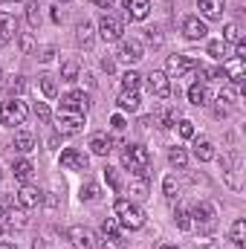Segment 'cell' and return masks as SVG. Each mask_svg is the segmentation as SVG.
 I'll return each instance as SVG.
<instances>
[{"mask_svg": "<svg viewBox=\"0 0 246 249\" xmlns=\"http://www.w3.org/2000/svg\"><path fill=\"white\" fill-rule=\"evenodd\" d=\"M122 165L130 171V174H136V177L148 180V168H151V151H148L145 145H127V148L122 151Z\"/></svg>", "mask_w": 246, "mask_h": 249, "instance_id": "cell-1", "label": "cell"}, {"mask_svg": "<svg viewBox=\"0 0 246 249\" xmlns=\"http://www.w3.org/2000/svg\"><path fill=\"white\" fill-rule=\"evenodd\" d=\"M113 209H116V214H119V226L130 229V232H136V229H142V226H145V212H142L133 200L119 197Z\"/></svg>", "mask_w": 246, "mask_h": 249, "instance_id": "cell-2", "label": "cell"}, {"mask_svg": "<svg viewBox=\"0 0 246 249\" xmlns=\"http://www.w3.org/2000/svg\"><path fill=\"white\" fill-rule=\"evenodd\" d=\"M26 116H29V107H26V102H20L18 96L6 99V102L0 105V124L15 127V124H23V122H26Z\"/></svg>", "mask_w": 246, "mask_h": 249, "instance_id": "cell-3", "label": "cell"}, {"mask_svg": "<svg viewBox=\"0 0 246 249\" xmlns=\"http://www.w3.org/2000/svg\"><path fill=\"white\" fill-rule=\"evenodd\" d=\"M191 226H197L200 232H214V226H217V209L209 200H200L191 209Z\"/></svg>", "mask_w": 246, "mask_h": 249, "instance_id": "cell-4", "label": "cell"}, {"mask_svg": "<svg viewBox=\"0 0 246 249\" xmlns=\"http://www.w3.org/2000/svg\"><path fill=\"white\" fill-rule=\"evenodd\" d=\"M26 226V212L18 206L15 209V203H12V197L3 203V214H0V232H18V229H23Z\"/></svg>", "mask_w": 246, "mask_h": 249, "instance_id": "cell-5", "label": "cell"}, {"mask_svg": "<svg viewBox=\"0 0 246 249\" xmlns=\"http://www.w3.org/2000/svg\"><path fill=\"white\" fill-rule=\"evenodd\" d=\"M55 127H58V133L64 136H72V133H78L81 127H84V113H75V110H58V116H55Z\"/></svg>", "mask_w": 246, "mask_h": 249, "instance_id": "cell-6", "label": "cell"}, {"mask_svg": "<svg viewBox=\"0 0 246 249\" xmlns=\"http://www.w3.org/2000/svg\"><path fill=\"white\" fill-rule=\"evenodd\" d=\"M122 32H124V23L119 18H113V15H105L102 20H99V35H102V41H122Z\"/></svg>", "mask_w": 246, "mask_h": 249, "instance_id": "cell-7", "label": "cell"}, {"mask_svg": "<svg viewBox=\"0 0 246 249\" xmlns=\"http://www.w3.org/2000/svg\"><path fill=\"white\" fill-rule=\"evenodd\" d=\"M61 165L70 168V171H87L90 157L84 151H78V148H67V151H61Z\"/></svg>", "mask_w": 246, "mask_h": 249, "instance_id": "cell-8", "label": "cell"}, {"mask_svg": "<svg viewBox=\"0 0 246 249\" xmlns=\"http://www.w3.org/2000/svg\"><path fill=\"white\" fill-rule=\"evenodd\" d=\"M200 64H197V58H191V55H168V64H165V75H185L188 70H197Z\"/></svg>", "mask_w": 246, "mask_h": 249, "instance_id": "cell-9", "label": "cell"}, {"mask_svg": "<svg viewBox=\"0 0 246 249\" xmlns=\"http://www.w3.org/2000/svg\"><path fill=\"white\" fill-rule=\"evenodd\" d=\"M61 107L64 110H75V113H87V107H90V96L81 93V90H72V93L61 96Z\"/></svg>", "mask_w": 246, "mask_h": 249, "instance_id": "cell-10", "label": "cell"}, {"mask_svg": "<svg viewBox=\"0 0 246 249\" xmlns=\"http://www.w3.org/2000/svg\"><path fill=\"white\" fill-rule=\"evenodd\" d=\"M41 200H44V194L32 186V183L20 186V191H18V206H20V209H38Z\"/></svg>", "mask_w": 246, "mask_h": 249, "instance_id": "cell-11", "label": "cell"}, {"mask_svg": "<svg viewBox=\"0 0 246 249\" xmlns=\"http://www.w3.org/2000/svg\"><path fill=\"white\" fill-rule=\"evenodd\" d=\"M67 238L72 241V247L75 249H96V238H93V232L84 229V226H72V229L67 232Z\"/></svg>", "mask_w": 246, "mask_h": 249, "instance_id": "cell-12", "label": "cell"}, {"mask_svg": "<svg viewBox=\"0 0 246 249\" xmlns=\"http://www.w3.org/2000/svg\"><path fill=\"white\" fill-rule=\"evenodd\" d=\"M183 35L188 38V41H203L206 35H209V29H206V23L200 20V18H185L183 20Z\"/></svg>", "mask_w": 246, "mask_h": 249, "instance_id": "cell-13", "label": "cell"}, {"mask_svg": "<svg viewBox=\"0 0 246 249\" xmlns=\"http://www.w3.org/2000/svg\"><path fill=\"white\" fill-rule=\"evenodd\" d=\"M148 84H151V90H154L159 99H168V96H171V78H168L165 72L154 70V72L148 75Z\"/></svg>", "mask_w": 246, "mask_h": 249, "instance_id": "cell-14", "label": "cell"}, {"mask_svg": "<svg viewBox=\"0 0 246 249\" xmlns=\"http://www.w3.org/2000/svg\"><path fill=\"white\" fill-rule=\"evenodd\" d=\"M119 58L127 64H136V61H142L145 58V50H142V44L139 41H122V47H119Z\"/></svg>", "mask_w": 246, "mask_h": 249, "instance_id": "cell-15", "label": "cell"}, {"mask_svg": "<svg viewBox=\"0 0 246 249\" xmlns=\"http://www.w3.org/2000/svg\"><path fill=\"white\" fill-rule=\"evenodd\" d=\"M223 75H226L235 87H241V84H244V61H241V58H226Z\"/></svg>", "mask_w": 246, "mask_h": 249, "instance_id": "cell-16", "label": "cell"}, {"mask_svg": "<svg viewBox=\"0 0 246 249\" xmlns=\"http://www.w3.org/2000/svg\"><path fill=\"white\" fill-rule=\"evenodd\" d=\"M124 12L130 20H145L151 15V3L148 0H124Z\"/></svg>", "mask_w": 246, "mask_h": 249, "instance_id": "cell-17", "label": "cell"}, {"mask_svg": "<svg viewBox=\"0 0 246 249\" xmlns=\"http://www.w3.org/2000/svg\"><path fill=\"white\" fill-rule=\"evenodd\" d=\"M200 15L206 18V20H220L223 18V9H226V3L223 0H200Z\"/></svg>", "mask_w": 246, "mask_h": 249, "instance_id": "cell-18", "label": "cell"}, {"mask_svg": "<svg viewBox=\"0 0 246 249\" xmlns=\"http://www.w3.org/2000/svg\"><path fill=\"white\" fill-rule=\"evenodd\" d=\"M90 151H93L96 157H107V154L113 151V139H110L107 133H93V136H90Z\"/></svg>", "mask_w": 246, "mask_h": 249, "instance_id": "cell-19", "label": "cell"}, {"mask_svg": "<svg viewBox=\"0 0 246 249\" xmlns=\"http://www.w3.org/2000/svg\"><path fill=\"white\" fill-rule=\"evenodd\" d=\"M15 32H18V20H15V15L0 12V44L12 41V38H15Z\"/></svg>", "mask_w": 246, "mask_h": 249, "instance_id": "cell-20", "label": "cell"}, {"mask_svg": "<svg viewBox=\"0 0 246 249\" xmlns=\"http://www.w3.org/2000/svg\"><path fill=\"white\" fill-rule=\"evenodd\" d=\"M209 99H211V93H209V87L206 84H191L188 87V102L194 105V107H203V105H209Z\"/></svg>", "mask_w": 246, "mask_h": 249, "instance_id": "cell-21", "label": "cell"}, {"mask_svg": "<svg viewBox=\"0 0 246 249\" xmlns=\"http://www.w3.org/2000/svg\"><path fill=\"white\" fill-rule=\"evenodd\" d=\"M12 145H15L18 154H32V151H35V136H32L29 130H18L15 139H12Z\"/></svg>", "mask_w": 246, "mask_h": 249, "instance_id": "cell-22", "label": "cell"}, {"mask_svg": "<svg viewBox=\"0 0 246 249\" xmlns=\"http://www.w3.org/2000/svg\"><path fill=\"white\" fill-rule=\"evenodd\" d=\"M12 174H15V180H18V183H23V186H26V183L32 180V174H35V165H32L29 160H18V162L12 165Z\"/></svg>", "mask_w": 246, "mask_h": 249, "instance_id": "cell-23", "label": "cell"}, {"mask_svg": "<svg viewBox=\"0 0 246 249\" xmlns=\"http://www.w3.org/2000/svg\"><path fill=\"white\" fill-rule=\"evenodd\" d=\"M194 157L200 162H211L214 160V145L209 139H194Z\"/></svg>", "mask_w": 246, "mask_h": 249, "instance_id": "cell-24", "label": "cell"}, {"mask_svg": "<svg viewBox=\"0 0 246 249\" xmlns=\"http://www.w3.org/2000/svg\"><path fill=\"white\" fill-rule=\"evenodd\" d=\"M229 238H232V244L238 249L246 247V220L244 217H238L235 223H232V232H229Z\"/></svg>", "mask_w": 246, "mask_h": 249, "instance_id": "cell-25", "label": "cell"}, {"mask_svg": "<svg viewBox=\"0 0 246 249\" xmlns=\"http://www.w3.org/2000/svg\"><path fill=\"white\" fill-rule=\"evenodd\" d=\"M139 102H142L139 99V90H122V96H119V107L122 110H130V113L139 110Z\"/></svg>", "mask_w": 246, "mask_h": 249, "instance_id": "cell-26", "label": "cell"}, {"mask_svg": "<svg viewBox=\"0 0 246 249\" xmlns=\"http://www.w3.org/2000/svg\"><path fill=\"white\" fill-rule=\"evenodd\" d=\"M75 38H78V44H81V47H90V44H93V23L81 20V23L75 26Z\"/></svg>", "mask_w": 246, "mask_h": 249, "instance_id": "cell-27", "label": "cell"}, {"mask_svg": "<svg viewBox=\"0 0 246 249\" xmlns=\"http://www.w3.org/2000/svg\"><path fill=\"white\" fill-rule=\"evenodd\" d=\"M102 235L110 238V241H119V238H122V226H119V220H116V217H107V220L102 223Z\"/></svg>", "mask_w": 246, "mask_h": 249, "instance_id": "cell-28", "label": "cell"}, {"mask_svg": "<svg viewBox=\"0 0 246 249\" xmlns=\"http://www.w3.org/2000/svg\"><path fill=\"white\" fill-rule=\"evenodd\" d=\"M38 84H41V93H44L47 99H55V96H58V84H55V78H53V75H41V78H38Z\"/></svg>", "mask_w": 246, "mask_h": 249, "instance_id": "cell-29", "label": "cell"}, {"mask_svg": "<svg viewBox=\"0 0 246 249\" xmlns=\"http://www.w3.org/2000/svg\"><path fill=\"white\" fill-rule=\"evenodd\" d=\"M223 41H226V44H241V41H244L241 26H238V23H226V29H223Z\"/></svg>", "mask_w": 246, "mask_h": 249, "instance_id": "cell-30", "label": "cell"}, {"mask_svg": "<svg viewBox=\"0 0 246 249\" xmlns=\"http://www.w3.org/2000/svg\"><path fill=\"white\" fill-rule=\"evenodd\" d=\"M209 55L217 58V61H226V55H229V44H226V41H211V44H209Z\"/></svg>", "mask_w": 246, "mask_h": 249, "instance_id": "cell-31", "label": "cell"}, {"mask_svg": "<svg viewBox=\"0 0 246 249\" xmlns=\"http://www.w3.org/2000/svg\"><path fill=\"white\" fill-rule=\"evenodd\" d=\"M168 162H171L174 168H185V165H188V154H185V148H171V151H168Z\"/></svg>", "mask_w": 246, "mask_h": 249, "instance_id": "cell-32", "label": "cell"}, {"mask_svg": "<svg viewBox=\"0 0 246 249\" xmlns=\"http://www.w3.org/2000/svg\"><path fill=\"white\" fill-rule=\"evenodd\" d=\"M174 220H177V226H180L183 232H188V229H191V212H188V209H183V206H177V209H174Z\"/></svg>", "mask_w": 246, "mask_h": 249, "instance_id": "cell-33", "label": "cell"}, {"mask_svg": "<svg viewBox=\"0 0 246 249\" xmlns=\"http://www.w3.org/2000/svg\"><path fill=\"white\" fill-rule=\"evenodd\" d=\"M139 81H142V75L136 70H127L122 75V90H139Z\"/></svg>", "mask_w": 246, "mask_h": 249, "instance_id": "cell-34", "label": "cell"}, {"mask_svg": "<svg viewBox=\"0 0 246 249\" xmlns=\"http://www.w3.org/2000/svg\"><path fill=\"white\" fill-rule=\"evenodd\" d=\"M61 81H78V64L75 61L61 64Z\"/></svg>", "mask_w": 246, "mask_h": 249, "instance_id": "cell-35", "label": "cell"}, {"mask_svg": "<svg viewBox=\"0 0 246 249\" xmlns=\"http://www.w3.org/2000/svg\"><path fill=\"white\" fill-rule=\"evenodd\" d=\"M105 180H107V186L113 188L116 194L122 191V180H119V171H116V168H110V165H107V168H105Z\"/></svg>", "mask_w": 246, "mask_h": 249, "instance_id": "cell-36", "label": "cell"}, {"mask_svg": "<svg viewBox=\"0 0 246 249\" xmlns=\"http://www.w3.org/2000/svg\"><path fill=\"white\" fill-rule=\"evenodd\" d=\"M18 47H20L23 55H32V53H35V38H32L29 32H23V35L18 38Z\"/></svg>", "mask_w": 246, "mask_h": 249, "instance_id": "cell-37", "label": "cell"}, {"mask_svg": "<svg viewBox=\"0 0 246 249\" xmlns=\"http://www.w3.org/2000/svg\"><path fill=\"white\" fill-rule=\"evenodd\" d=\"M162 191H165V197L168 200H177V194H180V186H177V177H165V183H162Z\"/></svg>", "mask_w": 246, "mask_h": 249, "instance_id": "cell-38", "label": "cell"}, {"mask_svg": "<svg viewBox=\"0 0 246 249\" xmlns=\"http://www.w3.org/2000/svg\"><path fill=\"white\" fill-rule=\"evenodd\" d=\"M26 20H29V26H38L41 23V6L38 3H29L26 6Z\"/></svg>", "mask_w": 246, "mask_h": 249, "instance_id": "cell-39", "label": "cell"}, {"mask_svg": "<svg viewBox=\"0 0 246 249\" xmlns=\"http://www.w3.org/2000/svg\"><path fill=\"white\" fill-rule=\"evenodd\" d=\"M130 197H133V200H145V197H148V183H145L142 177H139V183L130 186Z\"/></svg>", "mask_w": 246, "mask_h": 249, "instance_id": "cell-40", "label": "cell"}, {"mask_svg": "<svg viewBox=\"0 0 246 249\" xmlns=\"http://www.w3.org/2000/svg\"><path fill=\"white\" fill-rule=\"evenodd\" d=\"M177 119H180V113H177L174 107H168V110L159 116V124H162V127H174V124H177Z\"/></svg>", "mask_w": 246, "mask_h": 249, "instance_id": "cell-41", "label": "cell"}, {"mask_svg": "<svg viewBox=\"0 0 246 249\" xmlns=\"http://www.w3.org/2000/svg\"><path fill=\"white\" fill-rule=\"evenodd\" d=\"M81 200H90V203L99 200V186H96V183H84V186H81Z\"/></svg>", "mask_w": 246, "mask_h": 249, "instance_id": "cell-42", "label": "cell"}, {"mask_svg": "<svg viewBox=\"0 0 246 249\" xmlns=\"http://www.w3.org/2000/svg\"><path fill=\"white\" fill-rule=\"evenodd\" d=\"M23 90H26V78H23V75H15L12 84H9V93H12V96H20Z\"/></svg>", "mask_w": 246, "mask_h": 249, "instance_id": "cell-43", "label": "cell"}, {"mask_svg": "<svg viewBox=\"0 0 246 249\" xmlns=\"http://www.w3.org/2000/svg\"><path fill=\"white\" fill-rule=\"evenodd\" d=\"M35 116H38V122H50V119H53L50 105H47V102H38V105H35Z\"/></svg>", "mask_w": 246, "mask_h": 249, "instance_id": "cell-44", "label": "cell"}, {"mask_svg": "<svg viewBox=\"0 0 246 249\" xmlns=\"http://www.w3.org/2000/svg\"><path fill=\"white\" fill-rule=\"evenodd\" d=\"M177 130H180V136H183V139H194V122H188V119H180Z\"/></svg>", "mask_w": 246, "mask_h": 249, "instance_id": "cell-45", "label": "cell"}, {"mask_svg": "<svg viewBox=\"0 0 246 249\" xmlns=\"http://www.w3.org/2000/svg\"><path fill=\"white\" fill-rule=\"evenodd\" d=\"M217 102H220V105H232V102H235V90H232V87H223L220 96H217Z\"/></svg>", "mask_w": 246, "mask_h": 249, "instance_id": "cell-46", "label": "cell"}, {"mask_svg": "<svg viewBox=\"0 0 246 249\" xmlns=\"http://www.w3.org/2000/svg\"><path fill=\"white\" fill-rule=\"evenodd\" d=\"M148 44L162 47V32H159V29H148Z\"/></svg>", "mask_w": 246, "mask_h": 249, "instance_id": "cell-47", "label": "cell"}, {"mask_svg": "<svg viewBox=\"0 0 246 249\" xmlns=\"http://www.w3.org/2000/svg\"><path fill=\"white\" fill-rule=\"evenodd\" d=\"M38 58H41L44 64H47V61H53V58H55V50H53V47H44V50L38 53Z\"/></svg>", "mask_w": 246, "mask_h": 249, "instance_id": "cell-48", "label": "cell"}, {"mask_svg": "<svg viewBox=\"0 0 246 249\" xmlns=\"http://www.w3.org/2000/svg\"><path fill=\"white\" fill-rule=\"evenodd\" d=\"M110 124H113V130H124V127H127V122H124L122 113H116V116L110 119Z\"/></svg>", "mask_w": 246, "mask_h": 249, "instance_id": "cell-49", "label": "cell"}, {"mask_svg": "<svg viewBox=\"0 0 246 249\" xmlns=\"http://www.w3.org/2000/svg\"><path fill=\"white\" fill-rule=\"evenodd\" d=\"M235 58H241V61L246 58V44H244V41H241V44H235Z\"/></svg>", "mask_w": 246, "mask_h": 249, "instance_id": "cell-50", "label": "cell"}, {"mask_svg": "<svg viewBox=\"0 0 246 249\" xmlns=\"http://www.w3.org/2000/svg\"><path fill=\"white\" fill-rule=\"evenodd\" d=\"M102 70H105V72H113V70H116V61H113V58H105V61H102Z\"/></svg>", "mask_w": 246, "mask_h": 249, "instance_id": "cell-51", "label": "cell"}, {"mask_svg": "<svg viewBox=\"0 0 246 249\" xmlns=\"http://www.w3.org/2000/svg\"><path fill=\"white\" fill-rule=\"evenodd\" d=\"M50 18H53V23H61V9L53 6V9H50Z\"/></svg>", "mask_w": 246, "mask_h": 249, "instance_id": "cell-52", "label": "cell"}, {"mask_svg": "<svg viewBox=\"0 0 246 249\" xmlns=\"http://www.w3.org/2000/svg\"><path fill=\"white\" fill-rule=\"evenodd\" d=\"M99 249H119V241H110V238H105Z\"/></svg>", "mask_w": 246, "mask_h": 249, "instance_id": "cell-53", "label": "cell"}, {"mask_svg": "<svg viewBox=\"0 0 246 249\" xmlns=\"http://www.w3.org/2000/svg\"><path fill=\"white\" fill-rule=\"evenodd\" d=\"M96 6H102V9H110V6H113V0H96Z\"/></svg>", "mask_w": 246, "mask_h": 249, "instance_id": "cell-54", "label": "cell"}, {"mask_svg": "<svg viewBox=\"0 0 246 249\" xmlns=\"http://www.w3.org/2000/svg\"><path fill=\"white\" fill-rule=\"evenodd\" d=\"M0 249H18V244H9V241H0Z\"/></svg>", "mask_w": 246, "mask_h": 249, "instance_id": "cell-55", "label": "cell"}, {"mask_svg": "<svg viewBox=\"0 0 246 249\" xmlns=\"http://www.w3.org/2000/svg\"><path fill=\"white\" fill-rule=\"evenodd\" d=\"M32 249H44V244H41V241H35V244H32Z\"/></svg>", "mask_w": 246, "mask_h": 249, "instance_id": "cell-56", "label": "cell"}, {"mask_svg": "<svg viewBox=\"0 0 246 249\" xmlns=\"http://www.w3.org/2000/svg\"><path fill=\"white\" fill-rule=\"evenodd\" d=\"M159 249H180V247H159Z\"/></svg>", "mask_w": 246, "mask_h": 249, "instance_id": "cell-57", "label": "cell"}, {"mask_svg": "<svg viewBox=\"0 0 246 249\" xmlns=\"http://www.w3.org/2000/svg\"><path fill=\"white\" fill-rule=\"evenodd\" d=\"M0 75H3V72H0ZM0 81H3V78H0Z\"/></svg>", "mask_w": 246, "mask_h": 249, "instance_id": "cell-58", "label": "cell"}, {"mask_svg": "<svg viewBox=\"0 0 246 249\" xmlns=\"http://www.w3.org/2000/svg\"><path fill=\"white\" fill-rule=\"evenodd\" d=\"M0 177H3V171H0Z\"/></svg>", "mask_w": 246, "mask_h": 249, "instance_id": "cell-59", "label": "cell"}, {"mask_svg": "<svg viewBox=\"0 0 246 249\" xmlns=\"http://www.w3.org/2000/svg\"><path fill=\"white\" fill-rule=\"evenodd\" d=\"M12 3H18V0H12Z\"/></svg>", "mask_w": 246, "mask_h": 249, "instance_id": "cell-60", "label": "cell"}]
</instances>
